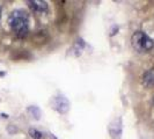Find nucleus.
Returning a JSON list of instances; mask_svg holds the SVG:
<instances>
[{"label":"nucleus","instance_id":"1","mask_svg":"<svg viewBox=\"0 0 154 139\" xmlns=\"http://www.w3.org/2000/svg\"><path fill=\"white\" fill-rule=\"evenodd\" d=\"M8 26L16 37L23 39L29 32V14L23 9H14L8 15Z\"/></svg>","mask_w":154,"mask_h":139},{"label":"nucleus","instance_id":"2","mask_svg":"<svg viewBox=\"0 0 154 139\" xmlns=\"http://www.w3.org/2000/svg\"><path fill=\"white\" fill-rule=\"evenodd\" d=\"M131 44L139 54H145L153 49L154 41L144 31H136L131 36Z\"/></svg>","mask_w":154,"mask_h":139},{"label":"nucleus","instance_id":"3","mask_svg":"<svg viewBox=\"0 0 154 139\" xmlns=\"http://www.w3.org/2000/svg\"><path fill=\"white\" fill-rule=\"evenodd\" d=\"M52 108L57 110L60 114H65L67 113L69 109V103L66 97L64 96H56L52 100Z\"/></svg>","mask_w":154,"mask_h":139},{"label":"nucleus","instance_id":"4","mask_svg":"<svg viewBox=\"0 0 154 139\" xmlns=\"http://www.w3.org/2000/svg\"><path fill=\"white\" fill-rule=\"evenodd\" d=\"M31 12L38 13V14H44L48 12V4L45 1H38V0H31L27 2Z\"/></svg>","mask_w":154,"mask_h":139},{"label":"nucleus","instance_id":"5","mask_svg":"<svg viewBox=\"0 0 154 139\" xmlns=\"http://www.w3.org/2000/svg\"><path fill=\"white\" fill-rule=\"evenodd\" d=\"M109 132L110 136L114 139H121V134H122V121L121 118H116L114 122L109 125Z\"/></svg>","mask_w":154,"mask_h":139},{"label":"nucleus","instance_id":"6","mask_svg":"<svg viewBox=\"0 0 154 139\" xmlns=\"http://www.w3.org/2000/svg\"><path fill=\"white\" fill-rule=\"evenodd\" d=\"M143 84L146 87H153L154 86V73L152 71H147L143 76Z\"/></svg>","mask_w":154,"mask_h":139},{"label":"nucleus","instance_id":"7","mask_svg":"<svg viewBox=\"0 0 154 139\" xmlns=\"http://www.w3.org/2000/svg\"><path fill=\"white\" fill-rule=\"evenodd\" d=\"M29 136L32 139H42L43 137V133L36 129H29Z\"/></svg>","mask_w":154,"mask_h":139},{"label":"nucleus","instance_id":"8","mask_svg":"<svg viewBox=\"0 0 154 139\" xmlns=\"http://www.w3.org/2000/svg\"><path fill=\"white\" fill-rule=\"evenodd\" d=\"M28 111L31 113V115H35V118H36V119H38L39 118L41 111H39V109L37 108V107H30V108L28 109Z\"/></svg>","mask_w":154,"mask_h":139},{"label":"nucleus","instance_id":"9","mask_svg":"<svg viewBox=\"0 0 154 139\" xmlns=\"http://www.w3.org/2000/svg\"><path fill=\"white\" fill-rule=\"evenodd\" d=\"M0 19H1V7H0Z\"/></svg>","mask_w":154,"mask_h":139},{"label":"nucleus","instance_id":"10","mask_svg":"<svg viewBox=\"0 0 154 139\" xmlns=\"http://www.w3.org/2000/svg\"><path fill=\"white\" fill-rule=\"evenodd\" d=\"M153 103H154V97H153Z\"/></svg>","mask_w":154,"mask_h":139}]
</instances>
